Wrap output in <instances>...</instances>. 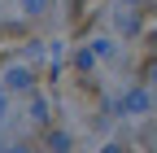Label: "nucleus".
I'll return each instance as SVG.
<instances>
[{"instance_id": "f257e3e1", "label": "nucleus", "mask_w": 157, "mask_h": 153, "mask_svg": "<svg viewBox=\"0 0 157 153\" xmlns=\"http://www.w3.org/2000/svg\"><path fill=\"white\" fill-rule=\"evenodd\" d=\"M127 105H131V109H144V105H148V96H144V92H131Z\"/></svg>"}, {"instance_id": "f03ea898", "label": "nucleus", "mask_w": 157, "mask_h": 153, "mask_svg": "<svg viewBox=\"0 0 157 153\" xmlns=\"http://www.w3.org/2000/svg\"><path fill=\"white\" fill-rule=\"evenodd\" d=\"M48 5V0H26V9H44Z\"/></svg>"}, {"instance_id": "7ed1b4c3", "label": "nucleus", "mask_w": 157, "mask_h": 153, "mask_svg": "<svg viewBox=\"0 0 157 153\" xmlns=\"http://www.w3.org/2000/svg\"><path fill=\"white\" fill-rule=\"evenodd\" d=\"M153 83H157V70H153Z\"/></svg>"}, {"instance_id": "20e7f679", "label": "nucleus", "mask_w": 157, "mask_h": 153, "mask_svg": "<svg viewBox=\"0 0 157 153\" xmlns=\"http://www.w3.org/2000/svg\"><path fill=\"white\" fill-rule=\"evenodd\" d=\"M105 153H118V149H105Z\"/></svg>"}]
</instances>
